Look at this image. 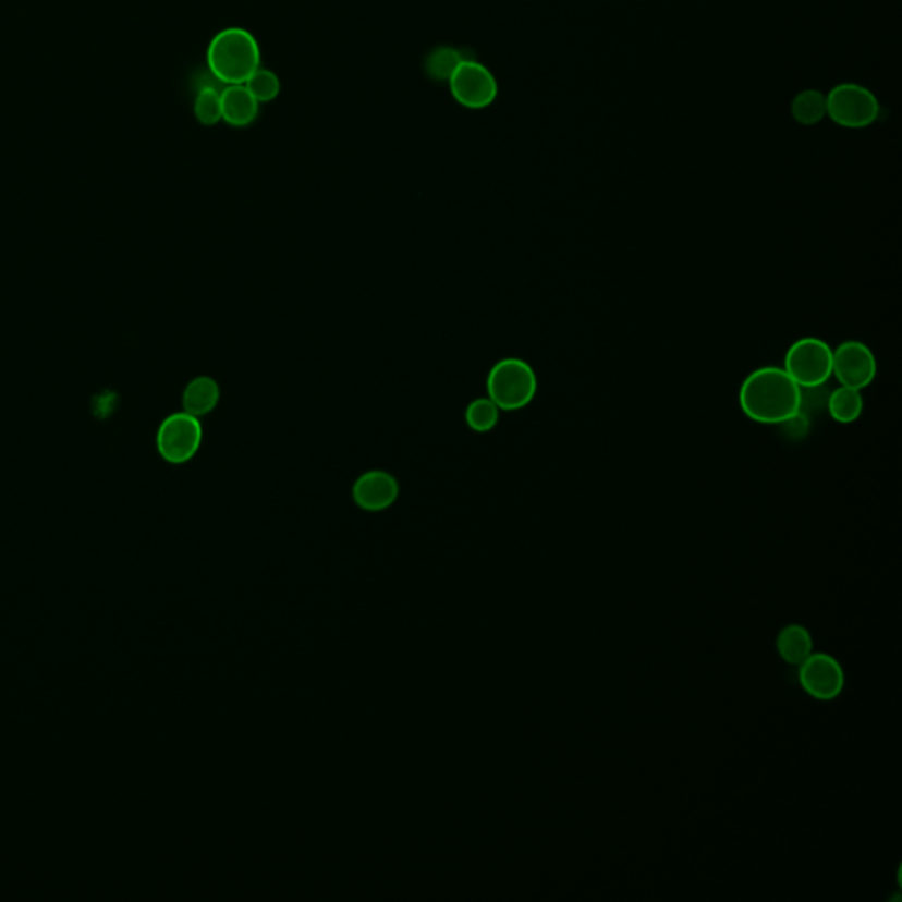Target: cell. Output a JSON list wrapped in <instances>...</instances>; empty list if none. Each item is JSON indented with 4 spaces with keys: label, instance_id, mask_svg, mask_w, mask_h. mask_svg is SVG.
I'll list each match as a JSON object with an SVG mask.
<instances>
[{
    "label": "cell",
    "instance_id": "cell-1",
    "mask_svg": "<svg viewBox=\"0 0 902 902\" xmlns=\"http://www.w3.org/2000/svg\"><path fill=\"white\" fill-rule=\"evenodd\" d=\"M801 387L783 367L756 368L739 390L742 413L761 425H783L801 413Z\"/></svg>",
    "mask_w": 902,
    "mask_h": 902
},
{
    "label": "cell",
    "instance_id": "cell-2",
    "mask_svg": "<svg viewBox=\"0 0 902 902\" xmlns=\"http://www.w3.org/2000/svg\"><path fill=\"white\" fill-rule=\"evenodd\" d=\"M207 64L219 84L244 85L261 68V50L249 31L224 28L208 45Z\"/></svg>",
    "mask_w": 902,
    "mask_h": 902
},
{
    "label": "cell",
    "instance_id": "cell-3",
    "mask_svg": "<svg viewBox=\"0 0 902 902\" xmlns=\"http://www.w3.org/2000/svg\"><path fill=\"white\" fill-rule=\"evenodd\" d=\"M488 399L502 411H519L535 401L538 378L527 362L504 358L493 365L487 379Z\"/></svg>",
    "mask_w": 902,
    "mask_h": 902
},
{
    "label": "cell",
    "instance_id": "cell-4",
    "mask_svg": "<svg viewBox=\"0 0 902 902\" xmlns=\"http://www.w3.org/2000/svg\"><path fill=\"white\" fill-rule=\"evenodd\" d=\"M833 350L818 337L793 342L784 355L783 368L801 388L825 387L832 378Z\"/></svg>",
    "mask_w": 902,
    "mask_h": 902
},
{
    "label": "cell",
    "instance_id": "cell-5",
    "mask_svg": "<svg viewBox=\"0 0 902 902\" xmlns=\"http://www.w3.org/2000/svg\"><path fill=\"white\" fill-rule=\"evenodd\" d=\"M827 96V117L844 130H866L881 113L878 97L861 84H839Z\"/></svg>",
    "mask_w": 902,
    "mask_h": 902
},
{
    "label": "cell",
    "instance_id": "cell-6",
    "mask_svg": "<svg viewBox=\"0 0 902 902\" xmlns=\"http://www.w3.org/2000/svg\"><path fill=\"white\" fill-rule=\"evenodd\" d=\"M451 96L462 107L484 110L498 97V80L487 65L464 59L450 78Z\"/></svg>",
    "mask_w": 902,
    "mask_h": 902
},
{
    "label": "cell",
    "instance_id": "cell-7",
    "mask_svg": "<svg viewBox=\"0 0 902 902\" xmlns=\"http://www.w3.org/2000/svg\"><path fill=\"white\" fill-rule=\"evenodd\" d=\"M202 439L199 419L184 411L162 422L157 432V450L170 464H184L198 453Z\"/></svg>",
    "mask_w": 902,
    "mask_h": 902
},
{
    "label": "cell",
    "instance_id": "cell-8",
    "mask_svg": "<svg viewBox=\"0 0 902 902\" xmlns=\"http://www.w3.org/2000/svg\"><path fill=\"white\" fill-rule=\"evenodd\" d=\"M878 362L869 345L861 341H846L833 350L832 376L839 387L864 390L875 381Z\"/></svg>",
    "mask_w": 902,
    "mask_h": 902
},
{
    "label": "cell",
    "instance_id": "cell-9",
    "mask_svg": "<svg viewBox=\"0 0 902 902\" xmlns=\"http://www.w3.org/2000/svg\"><path fill=\"white\" fill-rule=\"evenodd\" d=\"M799 682L802 690L816 700H833L843 693V667L829 654H810L801 663Z\"/></svg>",
    "mask_w": 902,
    "mask_h": 902
},
{
    "label": "cell",
    "instance_id": "cell-10",
    "mask_svg": "<svg viewBox=\"0 0 902 902\" xmlns=\"http://www.w3.org/2000/svg\"><path fill=\"white\" fill-rule=\"evenodd\" d=\"M399 498V484L390 473L368 471L356 479L353 499L362 510L382 511L392 507Z\"/></svg>",
    "mask_w": 902,
    "mask_h": 902
},
{
    "label": "cell",
    "instance_id": "cell-11",
    "mask_svg": "<svg viewBox=\"0 0 902 902\" xmlns=\"http://www.w3.org/2000/svg\"><path fill=\"white\" fill-rule=\"evenodd\" d=\"M222 120L233 127H247L258 119L259 102L245 85H226L221 90Z\"/></svg>",
    "mask_w": 902,
    "mask_h": 902
},
{
    "label": "cell",
    "instance_id": "cell-12",
    "mask_svg": "<svg viewBox=\"0 0 902 902\" xmlns=\"http://www.w3.org/2000/svg\"><path fill=\"white\" fill-rule=\"evenodd\" d=\"M219 399H221V390L216 379L199 376L185 388L182 404H184L185 413L199 418V416L208 415L216 407Z\"/></svg>",
    "mask_w": 902,
    "mask_h": 902
},
{
    "label": "cell",
    "instance_id": "cell-13",
    "mask_svg": "<svg viewBox=\"0 0 902 902\" xmlns=\"http://www.w3.org/2000/svg\"><path fill=\"white\" fill-rule=\"evenodd\" d=\"M776 649L788 665H801L813 653V638L801 624H790L778 635Z\"/></svg>",
    "mask_w": 902,
    "mask_h": 902
},
{
    "label": "cell",
    "instance_id": "cell-14",
    "mask_svg": "<svg viewBox=\"0 0 902 902\" xmlns=\"http://www.w3.org/2000/svg\"><path fill=\"white\" fill-rule=\"evenodd\" d=\"M827 411L838 424L850 425L861 418L864 413V397L861 390L839 387L829 393Z\"/></svg>",
    "mask_w": 902,
    "mask_h": 902
},
{
    "label": "cell",
    "instance_id": "cell-15",
    "mask_svg": "<svg viewBox=\"0 0 902 902\" xmlns=\"http://www.w3.org/2000/svg\"><path fill=\"white\" fill-rule=\"evenodd\" d=\"M790 113L796 124L806 127L819 124L827 117V96L816 88H806L793 97Z\"/></svg>",
    "mask_w": 902,
    "mask_h": 902
},
{
    "label": "cell",
    "instance_id": "cell-16",
    "mask_svg": "<svg viewBox=\"0 0 902 902\" xmlns=\"http://www.w3.org/2000/svg\"><path fill=\"white\" fill-rule=\"evenodd\" d=\"M194 117L199 124L216 125L222 120L221 90L216 85H202L194 99Z\"/></svg>",
    "mask_w": 902,
    "mask_h": 902
},
{
    "label": "cell",
    "instance_id": "cell-17",
    "mask_svg": "<svg viewBox=\"0 0 902 902\" xmlns=\"http://www.w3.org/2000/svg\"><path fill=\"white\" fill-rule=\"evenodd\" d=\"M461 51L455 48L441 47L434 50L427 59V73L430 78L438 80V82H450L451 76L455 73L456 68L461 65Z\"/></svg>",
    "mask_w": 902,
    "mask_h": 902
},
{
    "label": "cell",
    "instance_id": "cell-18",
    "mask_svg": "<svg viewBox=\"0 0 902 902\" xmlns=\"http://www.w3.org/2000/svg\"><path fill=\"white\" fill-rule=\"evenodd\" d=\"M465 422L475 432H490L499 422V407L490 399H476L465 411Z\"/></svg>",
    "mask_w": 902,
    "mask_h": 902
},
{
    "label": "cell",
    "instance_id": "cell-19",
    "mask_svg": "<svg viewBox=\"0 0 902 902\" xmlns=\"http://www.w3.org/2000/svg\"><path fill=\"white\" fill-rule=\"evenodd\" d=\"M245 87L249 90L251 96L256 99V101L261 105V102H270L273 99H277L279 93H281V82H279V76H277L273 71L270 70H263V68H258V70L254 71L251 74L249 80L245 82Z\"/></svg>",
    "mask_w": 902,
    "mask_h": 902
},
{
    "label": "cell",
    "instance_id": "cell-20",
    "mask_svg": "<svg viewBox=\"0 0 902 902\" xmlns=\"http://www.w3.org/2000/svg\"><path fill=\"white\" fill-rule=\"evenodd\" d=\"M781 427L787 428V434L790 438H802L807 432V428H809V419H807L806 413H799V415L784 422Z\"/></svg>",
    "mask_w": 902,
    "mask_h": 902
}]
</instances>
